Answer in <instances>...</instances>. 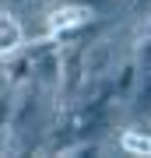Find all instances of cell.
Wrapping results in <instances>:
<instances>
[{
    "mask_svg": "<svg viewBox=\"0 0 151 158\" xmlns=\"http://www.w3.org/2000/svg\"><path fill=\"white\" fill-rule=\"evenodd\" d=\"M144 39H151V21H148V25H144Z\"/></svg>",
    "mask_w": 151,
    "mask_h": 158,
    "instance_id": "cell-7",
    "label": "cell"
},
{
    "mask_svg": "<svg viewBox=\"0 0 151 158\" xmlns=\"http://www.w3.org/2000/svg\"><path fill=\"white\" fill-rule=\"evenodd\" d=\"M91 7L88 4H60L53 7L49 14H46V35H53V39H67V35H74L78 28H84V25L91 21Z\"/></svg>",
    "mask_w": 151,
    "mask_h": 158,
    "instance_id": "cell-1",
    "label": "cell"
},
{
    "mask_svg": "<svg viewBox=\"0 0 151 158\" xmlns=\"http://www.w3.org/2000/svg\"><path fill=\"white\" fill-rule=\"evenodd\" d=\"M144 4H148V0H134V7H144Z\"/></svg>",
    "mask_w": 151,
    "mask_h": 158,
    "instance_id": "cell-8",
    "label": "cell"
},
{
    "mask_svg": "<svg viewBox=\"0 0 151 158\" xmlns=\"http://www.w3.org/2000/svg\"><path fill=\"white\" fill-rule=\"evenodd\" d=\"M32 74H35V56L25 49V46L7 56V63H4V81H7V88H11V91H18L21 85H28Z\"/></svg>",
    "mask_w": 151,
    "mask_h": 158,
    "instance_id": "cell-2",
    "label": "cell"
},
{
    "mask_svg": "<svg viewBox=\"0 0 151 158\" xmlns=\"http://www.w3.org/2000/svg\"><path fill=\"white\" fill-rule=\"evenodd\" d=\"M0 85H4V67H0Z\"/></svg>",
    "mask_w": 151,
    "mask_h": 158,
    "instance_id": "cell-9",
    "label": "cell"
},
{
    "mask_svg": "<svg viewBox=\"0 0 151 158\" xmlns=\"http://www.w3.org/2000/svg\"><path fill=\"white\" fill-rule=\"evenodd\" d=\"M134 63H137V67L141 70H151V39H144V35H141V39L134 42Z\"/></svg>",
    "mask_w": 151,
    "mask_h": 158,
    "instance_id": "cell-6",
    "label": "cell"
},
{
    "mask_svg": "<svg viewBox=\"0 0 151 158\" xmlns=\"http://www.w3.org/2000/svg\"><path fill=\"white\" fill-rule=\"evenodd\" d=\"M137 74H141V67L134 63V56H130V60H123V63L116 67V74L109 77V81H112V91H116V98H130V95H134Z\"/></svg>",
    "mask_w": 151,
    "mask_h": 158,
    "instance_id": "cell-4",
    "label": "cell"
},
{
    "mask_svg": "<svg viewBox=\"0 0 151 158\" xmlns=\"http://www.w3.org/2000/svg\"><path fill=\"white\" fill-rule=\"evenodd\" d=\"M120 148L127 155H151V130H141V127H130L120 134Z\"/></svg>",
    "mask_w": 151,
    "mask_h": 158,
    "instance_id": "cell-5",
    "label": "cell"
},
{
    "mask_svg": "<svg viewBox=\"0 0 151 158\" xmlns=\"http://www.w3.org/2000/svg\"><path fill=\"white\" fill-rule=\"evenodd\" d=\"M25 46V32H21V21L11 14V11H0V60H7L14 49Z\"/></svg>",
    "mask_w": 151,
    "mask_h": 158,
    "instance_id": "cell-3",
    "label": "cell"
}]
</instances>
